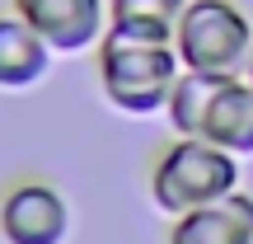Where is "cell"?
I'll use <instances>...</instances> for the list:
<instances>
[{
    "label": "cell",
    "instance_id": "cell-1",
    "mask_svg": "<svg viewBox=\"0 0 253 244\" xmlns=\"http://www.w3.org/2000/svg\"><path fill=\"white\" fill-rule=\"evenodd\" d=\"M183 75V61L173 43H155V38H136L126 28H108L99 38V85L103 99L122 113H145L164 108Z\"/></svg>",
    "mask_w": 253,
    "mask_h": 244
},
{
    "label": "cell",
    "instance_id": "cell-2",
    "mask_svg": "<svg viewBox=\"0 0 253 244\" xmlns=\"http://www.w3.org/2000/svg\"><path fill=\"white\" fill-rule=\"evenodd\" d=\"M235 188H239V160L202 136H178L155 160V174H150V197L169 216H188V211L207 207Z\"/></svg>",
    "mask_w": 253,
    "mask_h": 244
},
{
    "label": "cell",
    "instance_id": "cell-3",
    "mask_svg": "<svg viewBox=\"0 0 253 244\" xmlns=\"http://www.w3.org/2000/svg\"><path fill=\"white\" fill-rule=\"evenodd\" d=\"M173 52L183 71H211V75H244L253 56V24L230 0H188L178 28H173Z\"/></svg>",
    "mask_w": 253,
    "mask_h": 244
},
{
    "label": "cell",
    "instance_id": "cell-4",
    "mask_svg": "<svg viewBox=\"0 0 253 244\" xmlns=\"http://www.w3.org/2000/svg\"><path fill=\"white\" fill-rule=\"evenodd\" d=\"M14 14L42 38L52 52H84L108 28V5L103 0H14Z\"/></svg>",
    "mask_w": 253,
    "mask_h": 244
},
{
    "label": "cell",
    "instance_id": "cell-5",
    "mask_svg": "<svg viewBox=\"0 0 253 244\" xmlns=\"http://www.w3.org/2000/svg\"><path fill=\"white\" fill-rule=\"evenodd\" d=\"M71 230V207L52 183H19L0 202L5 244H61Z\"/></svg>",
    "mask_w": 253,
    "mask_h": 244
},
{
    "label": "cell",
    "instance_id": "cell-6",
    "mask_svg": "<svg viewBox=\"0 0 253 244\" xmlns=\"http://www.w3.org/2000/svg\"><path fill=\"white\" fill-rule=\"evenodd\" d=\"M169 244H253V197L235 188L188 216H173Z\"/></svg>",
    "mask_w": 253,
    "mask_h": 244
},
{
    "label": "cell",
    "instance_id": "cell-7",
    "mask_svg": "<svg viewBox=\"0 0 253 244\" xmlns=\"http://www.w3.org/2000/svg\"><path fill=\"white\" fill-rule=\"evenodd\" d=\"M52 66V47L9 9L0 14V85L5 90H28L38 85Z\"/></svg>",
    "mask_w": 253,
    "mask_h": 244
},
{
    "label": "cell",
    "instance_id": "cell-8",
    "mask_svg": "<svg viewBox=\"0 0 253 244\" xmlns=\"http://www.w3.org/2000/svg\"><path fill=\"white\" fill-rule=\"evenodd\" d=\"M202 141L220 146L230 155H253V85L249 80H230L216 94L202 127Z\"/></svg>",
    "mask_w": 253,
    "mask_h": 244
},
{
    "label": "cell",
    "instance_id": "cell-9",
    "mask_svg": "<svg viewBox=\"0 0 253 244\" xmlns=\"http://www.w3.org/2000/svg\"><path fill=\"white\" fill-rule=\"evenodd\" d=\"M235 80V75H211V71H183L178 75V85H173V94H169V122H173V132L178 136H202V127H207V113H211V103H216V94L225 90V85ZM244 80V75H239Z\"/></svg>",
    "mask_w": 253,
    "mask_h": 244
},
{
    "label": "cell",
    "instance_id": "cell-10",
    "mask_svg": "<svg viewBox=\"0 0 253 244\" xmlns=\"http://www.w3.org/2000/svg\"><path fill=\"white\" fill-rule=\"evenodd\" d=\"M188 0H108V28H126L136 38H155V43H173Z\"/></svg>",
    "mask_w": 253,
    "mask_h": 244
},
{
    "label": "cell",
    "instance_id": "cell-11",
    "mask_svg": "<svg viewBox=\"0 0 253 244\" xmlns=\"http://www.w3.org/2000/svg\"><path fill=\"white\" fill-rule=\"evenodd\" d=\"M244 80H249V85H253V56H249V71H244Z\"/></svg>",
    "mask_w": 253,
    "mask_h": 244
}]
</instances>
